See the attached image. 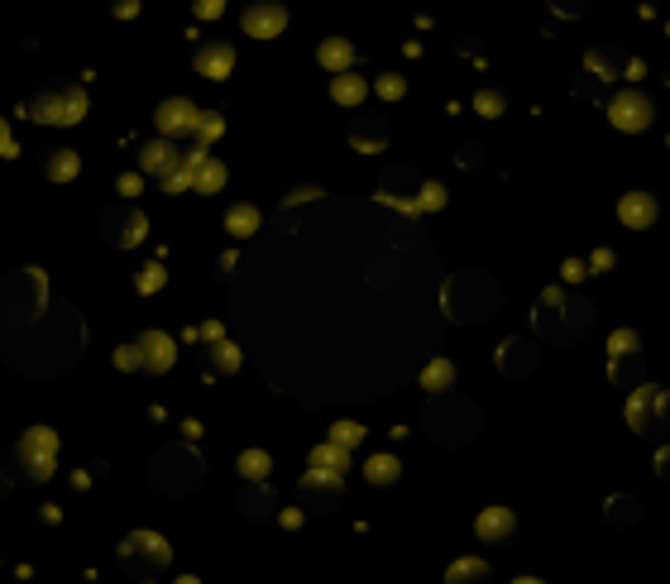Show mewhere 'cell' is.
<instances>
[{
  "mask_svg": "<svg viewBox=\"0 0 670 584\" xmlns=\"http://www.w3.org/2000/svg\"><path fill=\"white\" fill-rule=\"evenodd\" d=\"M593 326V302L585 292H571V288H551L541 292V302L532 307V331L551 346H579Z\"/></svg>",
  "mask_w": 670,
  "mask_h": 584,
  "instance_id": "obj_1",
  "label": "cell"
},
{
  "mask_svg": "<svg viewBox=\"0 0 670 584\" xmlns=\"http://www.w3.org/2000/svg\"><path fill=\"white\" fill-rule=\"evenodd\" d=\"M54 465H58V436L48 427H30L5 455V469L15 484H44L54 475Z\"/></svg>",
  "mask_w": 670,
  "mask_h": 584,
  "instance_id": "obj_2",
  "label": "cell"
},
{
  "mask_svg": "<svg viewBox=\"0 0 670 584\" xmlns=\"http://www.w3.org/2000/svg\"><path fill=\"white\" fill-rule=\"evenodd\" d=\"M498 283H493L489 273H460L446 283V312L455 322H489L493 312H498Z\"/></svg>",
  "mask_w": 670,
  "mask_h": 584,
  "instance_id": "obj_3",
  "label": "cell"
},
{
  "mask_svg": "<svg viewBox=\"0 0 670 584\" xmlns=\"http://www.w3.org/2000/svg\"><path fill=\"white\" fill-rule=\"evenodd\" d=\"M422 427L436 446H465V441L479 431V408L470 398H436L432 408H426Z\"/></svg>",
  "mask_w": 670,
  "mask_h": 584,
  "instance_id": "obj_4",
  "label": "cell"
},
{
  "mask_svg": "<svg viewBox=\"0 0 670 584\" xmlns=\"http://www.w3.org/2000/svg\"><path fill=\"white\" fill-rule=\"evenodd\" d=\"M24 116L44 120V125H72L86 116V96L78 82H44L39 92L24 101Z\"/></svg>",
  "mask_w": 670,
  "mask_h": 584,
  "instance_id": "obj_5",
  "label": "cell"
},
{
  "mask_svg": "<svg viewBox=\"0 0 670 584\" xmlns=\"http://www.w3.org/2000/svg\"><path fill=\"white\" fill-rule=\"evenodd\" d=\"M627 427L637 431V436H647V441H670V388L661 384H642V388H632V398H627Z\"/></svg>",
  "mask_w": 670,
  "mask_h": 584,
  "instance_id": "obj_6",
  "label": "cell"
},
{
  "mask_svg": "<svg viewBox=\"0 0 670 584\" xmlns=\"http://www.w3.org/2000/svg\"><path fill=\"white\" fill-rule=\"evenodd\" d=\"M173 565V551H168V541L154 537V532H130V537L120 541V570L130 580H154L163 575V570Z\"/></svg>",
  "mask_w": 670,
  "mask_h": 584,
  "instance_id": "obj_7",
  "label": "cell"
},
{
  "mask_svg": "<svg viewBox=\"0 0 670 584\" xmlns=\"http://www.w3.org/2000/svg\"><path fill=\"white\" fill-rule=\"evenodd\" d=\"M609 378L618 388H642V378H647V340L627 326L609 340Z\"/></svg>",
  "mask_w": 670,
  "mask_h": 584,
  "instance_id": "obj_8",
  "label": "cell"
},
{
  "mask_svg": "<svg viewBox=\"0 0 670 584\" xmlns=\"http://www.w3.org/2000/svg\"><path fill=\"white\" fill-rule=\"evenodd\" d=\"M609 120L618 125V130H627V135H637V130H647V125L656 120V101L642 92V86H623V92H609Z\"/></svg>",
  "mask_w": 670,
  "mask_h": 584,
  "instance_id": "obj_9",
  "label": "cell"
},
{
  "mask_svg": "<svg viewBox=\"0 0 670 584\" xmlns=\"http://www.w3.org/2000/svg\"><path fill=\"white\" fill-rule=\"evenodd\" d=\"M239 24H245L249 39H278L287 30V5L283 0H245Z\"/></svg>",
  "mask_w": 670,
  "mask_h": 584,
  "instance_id": "obj_10",
  "label": "cell"
},
{
  "mask_svg": "<svg viewBox=\"0 0 670 584\" xmlns=\"http://www.w3.org/2000/svg\"><path fill=\"white\" fill-rule=\"evenodd\" d=\"M144 231H149V221H144V211H139V207H110L106 215H101V240H106V245H116V249L139 245Z\"/></svg>",
  "mask_w": 670,
  "mask_h": 584,
  "instance_id": "obj_11",
  "label": "cell"
},
{
  "mask_svg": "<svg viewBox=\"0 0 670 584\" xmlns=\"http://www.w3.org/2000/svg\"><path fill=\"white\" fill-rule=\"evenodd\" d=\"M130 350H134L139 374H168L173 370V354H178V346H173L163 331H139L130 340Z\"/></svg>",
  "mask_w": 670,
  "mask_h": 584,
  "instance_id": "obj_12",
  "label": "cell"
},
{
  "mask_svg": "<svg viewBox=\"0 0 670 584\" xmlns=\"http://www.w3.org/2000/svg\"><path fill=\"white\" fill-rule=\"evenodd\" d=\"M197 120H201V110L187 96H168L158 106V116H154V125H158L163 139H192L197 135Z\"/></svg>",
  "mask_w": 670,
  "mask_h": 584,
  "instance_id": "obj_13",
  "label": "cell"
},
{
  "mask_svg": "<svg viewBox=\"0 0 670 584\" xmlns=\"http://www.w3.org/2000/svg\"><path fill=\"white\" fill-rule=\"evenodd\" d=\"M192 68L201 72V78H211V82L231 78V68H235V48L225 44V39H197V48H192Z\"/></svg>",
  "mask_w": 670,
  "mask_h": 584,
  "instance_id": "obj_14",
  "label": "cell"
},
{
  "mask_svg": "<svg viewBox=\"0 0 670 584\" xmlns=\"http://www.w3.org/2000/svg\"><path fill=\"white\" fill-rule=\"evenodd\" d=\"M474 532H479V541H484V546H513L522 527H517L513 507H484V513H479V523H474Z\"/></svg>",
  "mask_w": 670,
  "mask_h": 584,
  "instance_id": "obj_15",
  "label": "cell"
},
{
  "mask_svg": "<svg viewBox=\"0 0 670 584\" xmlns=\"http://www.w3.org/2000/svg\"><path fill=\"white\" fill-rule=\"evenodd\" d=\"M340 484H345L340 475H321V469H307V479H302V503H307L312 513H331V507L340 503Z\"/></svg>",
  "mask_w": 670,
  "mask_h": 584,
  "instance_id": "obj_16",
  "label": "cell"
},
{
  "mask_svg": "<svg viewBox=\"0 0 670 584\" xmlns=\"http://www.w3.org/2000/svg\"><path fill=\"white\" fill-rule=\"evenodd\" d=\"M656 215H661V201H656L651 192H627L623 201H618V221L632 225V231H647V225H656Z\"/></svg>",
  "mask_w": 670,
  "mask_h": 584,
  "instance_id": "obj_17",
  "label": "cell"
},
{
  "mask_svg": "<svg viewBox=\"0 0 670 584\" xmlns=\"http://www.w3.org/2000/svg\"><path fill=\"white\" fill-rule=\"evenodd\" d=\"M187 163V177H192V187L197 192H221L225 187V163H216V159H207V154H187L183 159Z\"/></svg>",
  "mask_w": 670,
  "mask_h": 584,
  "instance_id": "obj_18",
  "label": "cell"
},
{
  "mask_svg": "<svg viewBox=\"0 0 670 584\" xmlns=\"http://www.w3.org/2000/svg\"><path fill=\"white\" fill-rule=\"evenodd\" d=\"M498 370L517 374V378L532 374L537 370V346H532V340H503V346H498Z\"/></svg>",
  "mask_w": 670,
  "mask_h": 584,
  "instance_id": "obj_19",
  "label": "cell"
},
{
  "mask_svg": "<svg viewBox=\"0 0 670 584\" xmlns=\"http://www.w3.org/2000/svg\"><path fill=\"white\" fill-rule=\"evenodd\" d=\"M201 370H207L211 378H225V374H235L239 370V350L231 346L225 336L216 340H207V350H201Z\"/></svg>",
  "mask_w": 670,
  "mask_h": 584,
  "instance_id": "obj_20",
  "label": "cell"
},
{
  "mask_svg": "<svg viewBox=\"0 0 670 584\" xmlns=\"http://www.w3.org/2000/svg\"><path fill=\"white\" fill-rule=\"evenodd\" d=\"M178 144H173V139H149L144 149H139V168L144 173H154V177H163L168 168H178Z\"/></svg>",
  "mask_w": 670,
  "mask_h": 584,
  "instance_id": "obj_21",
  "label": "cell"
},
{
  "mask_svg": "<svg viewBox=\"0 0 670 584\" xmlns=\"http://www.w3.org/2000/svg\"><path fill=\"white\" fill-rule=\"evenodd\" d=\"M316 62H321V68H331V72H350L360 62V48L350 39H321V48H316Z\"/></svg>",
  "mask_w": 670,
  "mask_h": 584,
  "instance_id": "obj_22",
  "label": "cell"
},
{
  "mask_svg": "<svg viewBox=\"0 0 670 584\" xmlns=\"http://www.w3.org/2000/svg\"><path fill=\"white\" fill-rule=\"evenodd\" d=\"M78 168H82V163H78V154H72L68 144H54L44 154V177H48V183H72Z\"/></svg>",
  "mask_w": 670,
  "mask_h": 584,
  "instance_id": "obj_23",
  "label": "cell"
},
{
  "mask_svg": "<svg viewBox=\"0 0 670 584\" xmlns=\"http://www.w3.org/2000/svg\"><path fill=\"white\" fill-rule=\"evenodd\" d=\"M627 62H632V58H627L618 44H593V48H589V72H599V78H618V72H623Z\"/></svg>",
  "mask_w": 670,
  "mask_h": 584,
  "instance_id": "obj_24",
  "label": "cell"
},
{
  "mask_svg": "<svg viewBox=\"0 0 670 584\" xmlns=\"http://www.w3.org/2000/svg\"><path fill=\"white\" fill-rule=\"evenodd\" d=\"M350 139H355V149H364V154H374V149L388 144V120L378 116H360L355 130H350Z\"/></svg>",
  "mask_w": 670,
  "mask_h": 584,
  "instance_id": "obj_25",
  "label": "cell"
},
{
  "mask_svg": "<svg viewBox=\"0 0 670 584\" xmlns=\"http://www.w3.org/2000/svg\"><path fill=\"white\" fill-rule=\"evenodd\" d=\"M312 469L345 479V469H350V451H345V446H336V441H326V446H316V451H312Z\"/></svg>",
  "mask_w": 670,
  "mask_h": 584,
  "instance_id": "obj_26",
  "label": "cell"
},
{
  "mask_svg": "<svg viewBox=\"0 0 670 584\" xmlns=\"http://www.w3.org/2000/svg\"><path fill=\"white\" fill-rule=\"evenodd\" d=\"M412 187H416V177L412 168H393L384 177V201H402L408 211H416V197H412Z\"/></svg>",
  "mask_w": 670,
  "mask_h": 584,
  "instance_id": "obj_27",
  "label": "cell"
},
{
  "mask_svg": "<svg viewBox=\"0 0 670 584\" xmlns=\"http://www.w3.org/2000/svg\"><path fill=\"white\" fill-rule=\"evenodd\" d=\"M364 92H369V82L360 78V72H336V82H331V96L340 101V106H360Z\"/></svg>",
  "mask_w": 670,
  "mask_h": 584,
  "instance_id": "obj_28",
  "label": "cell"
},
{
  "mask_svg": "<svg viewBox=\"0 0 670 584\" xmlns=\"http://www.w3.org/2000/svg\"><path fill=\"white\" fill-rule=\"evenodd\" d=\"M364 475H369L374 489H393L398 479H402V465L393 460V455H374V460L364 465Z\"/></svg>",
  "mask_w": 670,
  "mask_h": 584,
  "instance_id": "obj_29",
  "label": "cell"
},
{
  "mask_svg": "<svg viewBox=\"0 0 670 584\" xmlns=\"http://www.w3.org/2000/svg\"><path fill=\"white\" fill-rule=\"evenodd\" d=\"M446 584H493L489 561H455L446 570Z\"/></svg>",
  "mask_w": 670,
  "mask_h": 584,
  "instance_id": "obj_30",
  "label": "cell"
},
{
  "mask_svg": "<svg viewBox=\"0 0 670 584\" xmlns=\"http://www.w3.org/2000/svg\"><path fill=\"white\" fill-rule=\"evenodd\" d=\"M225 231H231V235H255L259 231V211L239 201V207L225 211Z\"/></svg>",
  "mask_w": 670,
  "mask_h": 584,
  "instance_id": "obj_31",
  "label": "cell"
},
{
  "mask_svg": "<svg viewBox=\"0 0 670 584\" xmlns=\"http://www.w3.org/2000/svg\"><path fill=\"white\" fill-rule=\"evenodd\" d=\"M603 513H609L613 527H632L642 517V503L637 499H609V507H603Z\"/></svg>",
  "mask_w": 670,
  "mask_h": 584,
  "instance_id": "obj_32",
  "label": "cell"
},
{
  "mask_svg": "<svg viewBox=\"0 0 670 584\" xmlns=\"http://www.w3.org/2000/svg\"><path fill=\"white\" fill-rule=\"evenodd\" d=\"M239 475H245L249 484H263V479H269V455H263V451H245V455H239Z\"/></svg>",
  "mask_w": 670,
  "mask_h": 584,
  "instance_id": "obj_33",
  "label": "cell"
},
{
  "mask_svg": "<svg viewBox=\"0 0 670 584\" xmlns=\"http://www.w3.org/2000/svg\"><path fill=\"white\" fill-rule=\"evenodd\" d=\"M269 507H273V493L263 489V484H249V493L239 499V513H245V517H263Z\"/></svg>",
  "mask_w": 670,
  "mask_h": 584,
  "instance_id": "obj_34",
  "label": "cell"
},
{
  "mask_svg": "<svg viewBox=\"0 0 670 584\" xmlns=\"http://www.w3.org/2000/svg\"><path fill=\"white\" fill-rule=\"evenodd\" d=\"M422 384H426V388H432V393H446V388L455 384V364H446V360H436V364H432V370H426V374H422Z\"/></svg>",
  "mask_w": 670,
  "mask_h": 584,
  "instance_id": "obj_35",
  "label": "cell"
},
{
  "mask_svg": "<svg viewBox=\"0 0 670 584\" xmlns=\"http://www.w3.org/2000/svg\"><path fill=\"white\" fill-rule=\"evenodd\" d=\"M134 288L144 292V297H149V292H158L163 288V264H139V269H134Z\"/></svg>",
  "mask_w": 670,
  "mask_h": 584,
  "instance_id": "obj_36",
  "label": "cell"
},
{
  "mask_svg": "<svg viewBox=\"0 0 670 584\" xmlns=\"http://www.w3.org/2000/svg\"><path fill=\"white\" fill-rule=\"evenodd\" d=\"M503 106H508V101H503V92H498V86H484V92H479L474 96V110H479V116H503Z\"/></svg>",
  "mask_w": 670,
  "mask_h": 584,
  "instance_id": "obj_37",
  "label": "cell"
},
{
  "mask_svg": "<svg viewBox=\"0 0 670 584\" xmlns=\"http://www.w3.org/2000/svg\"><path fill=\"white\" fill-rule=\"evenodd\" d=\"M158 187H163V192H183V187H192V177H187V163H178V168L163 173Z\"/></svg>",
  "mask_w": 670,
  "mask_h": 584,
  "instance_id": "obj_38",
  "label": "cell"
},
{
  "mask_svg": "<svg viewBox=\"0 0 670 584\" xmlns=\"http://www.w3.org/2000/svg\"><path fill=\"white\" fill-rule=\"evenodd\" d=\"M440 201H446V187H440V183H426L422 192H416V211H436Z\"/></svg>",
  "mask_w": 670,
  "mask_h": 584,
  "instance_id": "obj_39",
  "label": "cell"
},
{
  "mask_svg": "<svg viewBox=\"0 0 670 584\" xmlns=\"http://www.w3.org/2000/svg\"><path fill=\"white\" fill-rule=\"evenodd\" d=\"M402 92H408V82L398 78V72H384V78H378V96H388V101H398Z\"/></svg>",
  "mask_w": 670,
  "mask_h": 584,
  "instance_id": "obj_40",
  "label": "cell"
},
{
  "mask_svg": "<svg viewBox=\"0 0 670 584\" xmlns=\"http://www.w3.org/2000/svg\"><path fill=\"white\" fill-rule=\"evenodd\" d=\"M551 10L561 20H575V15H585V10H589V0H551Z\"/></svg>",
  "mask_w": 670,
  "mask_h": 584,
  "instance_id": "obj_41",
  "label": "cell"
},
{
  "mask_svg": "<svg viewBox=\"0 0 670 584\" xmlns=\"http://www.w3.org/2000/svg\"><path fill=\"white\" fill-rule=\"evenodd\" d=\"M331 441H336V446H345V451H350V446H355V441H364V431H360L355 422H340Z\"/></svg>",
  "mask_w": 670,
  "mask_h": 584,
  "instance_id": "obj_42",
  "label": "cell"
},
{
  "mask_svg": "<svg viewBox=\"0 0 670 584\" xmlns=\"http://www.w3.org/2000/svg\"><path fill=\"white\" fill-rule=\"evenodd\" d=\"M192 10H197L201 20H216L221 10H225V0H192Z\"/></svg>",
  "mask_w": 670,
  "mask_h": 584,
  "instance_id": "obj_43",
  "label": "cell"
},
{
  "mask_svg": "<svg viewBox=\"0 0 670 584\" xmlns=\"http://www.w3.org/2000/svg\"><path fill=\"white\" fill-rule=\"evenodd\" d=\"M656 475H661V479H670V441H666L661 451H656Z\"/></svg>",
  "mask_w": 670,
  "mask_h": 584,
  "instance_id": "obj_44",
  "label": "cell"
},
{
  "mask_svg": "<svg viewBox=\"0 0 670 584\" xmlns=\"http://www.w3.org/2000/svg\"><path fill=\"white\" fill-rule=\"evenodd\" d=\"M116 364H120V370H134V374H139V364H134V350H130V346H120V350H116Z\"/></svg>",
  "mask_w": 670,
  "mask_h": 584,
  "instance_id": "obj_45",
  "label": "cell"
},
{
  "mask_svg": "<svg viewBox=\"0 0 670 584\" xmlns=\"http://www.w3.org/2000/svg\"><path fill=\"white\" fill-rule=\"evenodd\" d=\"M593 269H613V249H599V254H593Z\"/></svg>",
  "mask_w": 670,
  "mask_h": 584,
  "instance_id": "obj_46",
  "label": "cell"
},
{
  "mask_svg": "<svg viewBox=\"0 0 670 584\" xmlns=\"http://www.w3.org/2000/svg\"><path fill=\"white\" fill-rule=\"evenodd\" d=\"M110 10H116V15H134L139 0H110Z\"/></svg>",
  "mask_w": 670,
  "mask_h": 584,
  "instance_id": "obj_47",
  "label": "cell"
},
{
  "mask_svg": "<svg viewBox=\"0 0 670 584\" xmlns=\"http://www.w3.org/2000/svg\"><path fill=\"white\" fill-rule=\"evenodd\" d=\"M0 154H10V135H5V125H0Z\"/></svg>",
  "mask_w": 670,
  "mask_h": 584,
  "instance_id": "obj_48",
  "label": "cell"
},
{
  "mask_svg": "<svg viewBox=\"0 0 670 584\" xmlns=\"http://www.w3.org/2000/svg\"><path fill=\"white\" fill-rule=\"evenodd\" d=\"M513 584H546V580H537V575H522V580H513Z\"/></svg>",
  "mask_w": 670,
  "mask_h": 584,
  "instance_id": "obj_49",
  "label": "cell"
},
{
  "mask_svg": "<svg viewBox=\"0 0 670 584\" xmlns=\"http://www.w3.org/2000/svg\"><path fill=\"white\" fill-rule=\"evenodd\" d=\"M666 86H670V68H666Z\"/></svg>",
  "mask_w": 670,
  "mask_h": 584,
  "instance_id": "obj_50",
  "label": "cell"
},
{
  "mask_svg": "<svg viewBox=\"0 0 670 584\" xmlns=\"http://www.w3.org/2000/svg\"><path fill=\"white\" fill-rule=\"evenodd\" d=\"M183 584H197V580H183Z\"/></svg>",
  "mask_w": 670,
  "mask_h": 584,
  "instance_id": "obj_51",
  "label": "cell"
}]
</instances>
